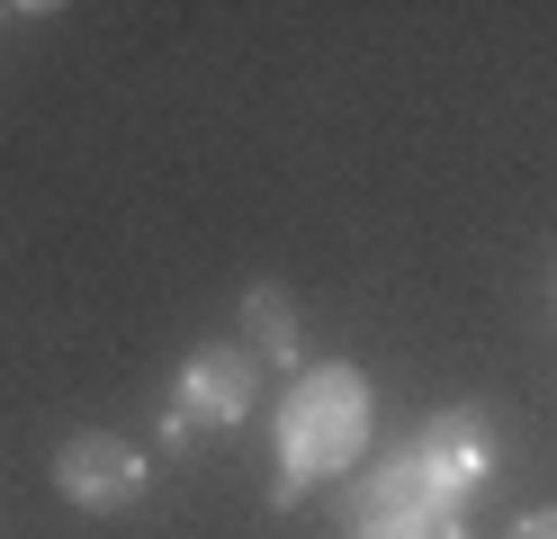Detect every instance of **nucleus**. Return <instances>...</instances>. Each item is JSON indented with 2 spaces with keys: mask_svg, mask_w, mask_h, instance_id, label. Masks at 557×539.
Returning <instances> with one entry per match:
<instances>
[{
  "mask_svg": "<svg viewBox=\"0 0 557 539\" xmlns=\"http://www.w3.org/2000/svg\"><path fill=\"white\" fill-rule=\"evenodd\" d=\"M171 405H181L189 422H207V431H234L243 414L261 405V359L243 351V342H198V351L181 359Z\"/></svg>",
  "mask_w": 557,
  "mask_h": 539,
  "instance_id": "obj_3",
  "label": "nucleus"
},
{
  "mask_svg": "<svg viewBox=\"0 0 557 539\" xmlns=\"http://www.w3.org/2000/svg\"><path fill=\"white\" fill-rule=\"evenodd\" d=\"M243 351H252L261 369H270V359H278V369H297V297L278 279L243 287Z\"/></svg>",
  "mask_w": 557,
  "mask_h": 539,
  "instance_id": "obj_5",
  "label": "nucleus"
},
{
  "mask_svg": "<svg viewBox=\"0 0 557 539\" xmlns=\"http://www.w3.org/2000/svg\"><path fill=\"white\" fill-rule=\"evenodd\" d=\"M369 378L351 359H315L278 395V467H270V513H297L324 477H351L369 450Z\"/></svg>",
  "mask_w": 557,
  "mask_h": 539,
  "instance_id": "obj_1",
  "label": "nucleus"
},
{
  "mask_svg": "<svg viewBox=\"0 0 557 539\" xmlns=\"http://www.w3.org/2000/svg\"><path fill=\"white\" fill-rule=\"evenodd\" d=\"M504 539H557V503H540V513H521Z\"/></svg>",
  "mask_w": 557,
  "mask_h": 539,
  "instance_id": "obj_8",
  "label": "nucleus"
},
{
  "mask_svg": "<svg viewBox=\"0 0 557 539\" xmlns=\"http://www.w3.org/2000/svg\"><path fill=\"white\" fill-rule=\"evenodd\" d=\"M153 441H162V450H189V441H198V422H189L181 405H162V422H153Z\"/></svg>",
  "mask_w": 557,
  "mask_h": 539,
  "instance_id": "obj_7",
  "label": "nucleus"
},
{
  "mask_svg": "<svg viewBox=\"0 0 557 539\" xmlns=\"http://www.w3.org/2000/svg\"><path fill=\"white\" fill-rule=\"evenodd\" d=\"M145 486H153V458L135 450L126 431H73V441L54 450V494L73 503V513H126Z\"/></svg>",
  "mask_w": 557,
  "mask_h": 539,
  "instance_id": "obj_2",
  "label": "nucleus"
},
{
  "mask_svg": "<svg viewBox=\"0 0 557 539\" xmlns=\"http://www.w3.org/2000/svg\"><path fill=\"white\" fill-rule=\"evenodd\" d=\"M413 450H423L459 494H476L485 477H495V458H504L495 450V414H485V405H441L423 431H413Z\"/></svg>",
  "mask_w": 557,
  "mask_h": 539,
  "instance_id": "obj_4",
  "label": "nucleus"
},
{
  "mask_svg": "<svg viewBox=\"0 0 557 539\" xmlns=\"http://www.w3.org/2000/svg\"><path fill=\"white\" fill-rule=\"evenodd\" d=\"M351 539H468V522H459V513H377V522H360Z\"/></svg>",
  "mask_w": 557,
  "mask_h": 539,
  "instance_id": "obj_6",
  "label": "nucleus"
},
{
  "mask_svg": "<svg viewBox=\"0 0 557 539\" xmlns=\"http://www.w3.org/2000/svg\"><path fill=\"white\" fill-rule=\"evenodd\" d=\"M0 19H10V10H0Z\"/></svg>",
  "mask_w": 557,
  "mask_h": 539,
  "instance_id": "obj_9",
  "label": "nucleus"
}]
</instances>
